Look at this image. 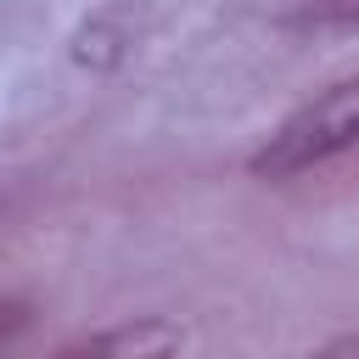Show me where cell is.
<instances>
[{"mask_svg":"<svg viewBox=\"0 0 359 359\" xmlns=\"http://www.w3.org/2000/svg\"><path fill=\"white\" fill-rule=\"evenodd\" d=\"M359 140V73L337 79L331 90H320L314 101H303L258 151H252V174L264 180H292L337 151H348Z\"/></svg>","mask_w":359,"mask_h":359,"instance_id":"6da1fadb","label":"cell"},{"mask_svg":"<svg viewBox=\"0 0 359 359\" xmlns=\"http://www.w3.org/2000/svg\"><path fill=\"white\" fill-rule=\"evenodd\" d=\"M180 348V331L168 320H135V325H118L84 348H73L67 359H174Z\"/></svg>","mask_w":359,"mask_h":359,"instance_id":"7a4b0ae2","label":"cell"},{"mask_svg":"<svg viewBox=\"0 0 359 359\" xmlns=\"http://www.w3.org/2000/svg\"><path fill=\"white\" fill-rule=\"evenodd\" d=\"M292 22L297 28H359V0H314Z\"/></svg>","mask_w":359,"mask_h":359,"instance_id":"3957f363","label":"cell"},{"mask_svg":"<svg viewBox=\"0 0 359 359\" xmlns=\"http://www.w3.org/2000/svg\"><path fill=\"white\" fill-rule=\"evenodd\" d=\"M22 325H28V303H17V297H0V342H11Z\"/></svg>","mask_w":359,"mask_h":359,"instance_id":"277c9868","label":"cell"},{"mask_svg":"<svg viewBox=\"0 0 359 359\" xmlns=\"http://www.w3.org/2000/svg\"><path fill=\"white\" fill-rule=\"evenodd\" d=\"M314 359H359V331H353V337H337V342H325Z\"/></svg>","mask_w":359,"mask_h":359,"instance_id":"5b68a950","label":"cell"}]
</instances>
